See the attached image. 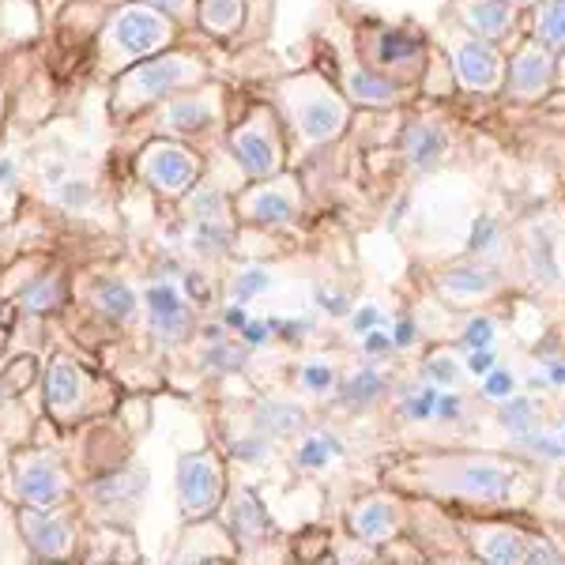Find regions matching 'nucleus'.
Masks as SVG:
<instances>
[{"label": "nucleus", "mask_w": 565, "mask_h": 565, "mask_svg": "<svg viewBox=\"0 0 565 565\" xmlns=\"http://www.w3.org/2000/svg\"><path fill=\"white\" fill-rule=\"evenodd\" d=\"M430 487L468 501H513L521 471L494 457H452L430 468Z\"/></svg>", "instance_id": "f257e3e1"}, {"label": "nucleus", "mask_w": 565, "mask_h": 565, "mask_svg": "<svg viewBox=\"0 0 565 565\" xmlns=\"http://www.w3.org/2000/svg\"><path fill=\"white\" fill-rule=\"evenodd\" d=\"M282 103H287L290 125L306 143H328L348 125V106L321 76H298L282 84Z\"/></svg>", "instance_id": "f03ea898"}, {"label": "nucleus", "mask_w": 565, "mask_h": 565, "mask_svg": "<svg viewBox=\"0 0 565 565\" xmlns=\"http://www.w3.org/2000/svg\"><path fill=\"white\" fill-rule=\"evenodd\" d=\"M204 76V65L189 53H167V57H151L132 72H125L117 84V109H136L148 103H162L174 90L196 84Z\"/></svg>", "instance_id": "7ed1b4c3"}, {"label": "nucleus", "mask_w": 565, "mask_h": 565, "mask_svg": "<svg viewBox=\"0 0 565 565\" xmlns=\"http://www.w3.org/2000/svg\"><path fill=\"white\" fill-rule=\"evenodd\" d=\"M170 31H174L170 20L151 4H129L109 20L103 42L114 57H148L170 42Z\"/></svg>", "instance_id": "20e7f679"}, {"label": "nucleus", "mask_w": 565, "mask_h": 565, "mask_svg": "<svg viewBox=\"0 0 565 565\" xmlns=\"http://www.w3.org/2000/svg\"><path fill=\"white\" fill-rule=\"evenodd\" d=\"M140 178L154 185L159 193H189L200 178V162L196 154L181 143L170 140H154L151 148H143L140 154Z\"/></svg>", "instance_id": "39448f33"}, {"label": "nucleus", "mask_w": 565, "mask_h": 565, "mask_svg": "<svg viewBox=\"0 0 565 565\" xmlns=\"http://www.w3.org/2000/svg\"><path fill=\"white\" fill-rule=\"evenodd\" d=\"M178 494L185 516H207L223 501V468L215 452H189L178 463Z\"/></svg>", "instance_id": "423d86ee"}, {"label": "nucleus", "mask_w": 565, "mask_h": 565, "mask_svg": "<svg viewBox=\"0 0 565 565\" xmlns=\"http://www.w3.org/2000/svg\"><path fill=\"white\" fill-rule=\"evenodd\" d=\"M231 151L238 159V167L249 178H271L282 162V148H279V136L271 132L268 117L257 114L249 117L245 125H238L231 136Z\"/></svg>", "instance_id": "0eeeda50"}, {"label": "nucleus", "mask_w": 565, "mask_h": 565, "mask_svg": "<svg viewBox=\"0 0 565 565\" xmlns=\"http://www.w3.org/2000/svg\"><path fill=\"white\" fill-rule=\"evenodd\" d=\"M554 76H558V53H551L540 42H524L509 65V95L521 103H535L551 90Z\"/></svg>", "instance_id": "6e6552de"}, {"label": "nucleus", "mask_w": 565, "mask_h": 565, "mask_svg": "<svg viewBox=\"0 0 565 565\" xmlns=\"http://www.w3.org/2000/svg\"><path fill=\"white\" fill-rule=\"evenodd\" d=\"M449 53H452L457 79L468 90H498L501 79H505V65H501V53L494 50V42L471 34V39L452 42Z\"/></svg>", "instance_id": "1a4fd4ad"}, {"label": "nucleus", "mask_w": 565, "mask_h": 565, "mask_svg": "<svg viewBox=\"0 0 565 565\" xmlns=\"http://www.w3.org/2000/svg\"><path fill=\"white\" fill-rule=\"evenodd\" d=\"M143 302H148V324L159 340H167V343L185 340L189 328H193V309H189V302L181 298V290L174 282L170 279L151 282Z\"/></svg>", "instance_id": "9d476101"}, {"label": "nucleus", "mask_w": 565, "mask_h": 565, "mask_svg": "<svg viewBox=\"0 0 565 565\" xmlns=\"http://www.w3.org/2000/svg\"><path fill=\"white\" fill-rule=\"evenodd\" d=\"M68 482L61 476V468L53 463L50 457H20L15 460V494H20L26 505H39V509H50L65 498Z\"/></svg>", "instance_id": "9b49d317"}, {"label": "nucleus", "mask_w": 565, "mask_h": 565, "mask_svg": "<svg viewBox=\"0 0 565 565\" xmlns=\"http://www.w3.org/2000/svg\"><path fill=\"white\" fill-rule=\"evenodd\" d=\"M20 527H23V540L31 546L39 558H68L72 546H76V535L72 527L61 521V516L42 513L39 505H26L20 513Z\"/></svg>", "instance_id": "f8f14e48"}, {"label": "nucleus", "mask_w": 565, "mask_h": 565, "mask_svg": "<svg viewBox=\"0 0 565 565\" xmlns=\"http://www.w3.org/2000/svg\"><path fill=\"white\" fill-rule=\"evenodd\" d=\"M457 15L476 39L498 42L513 31L516 8L509 0H457Z\"/></svg>", "instance_id": "ddd939ff"}, {"label": "nucleus", "mask_w": 565, "mask_h": 565, "mask_svg": "<svg viewBox=\"0 0 565 565\" xmlns=\"http://www.w3.org/2000/svg\"><path fill=\"white\" fill-rule=\"evenodd\" d=\"M218 114V98L215 95H185V98H170L159 114V129L174 132V136H196L215 121Z\"/></svg>", "instance_id": "4468645a"}, {"label": "nucleus", "mask_w": 565, "mask_h": 565, "mask_svg": "<svg viewBox=\"0 0 565 565\" xmlns=\"http://www.w3.org/2000/svg\"><path fill=\"white\" fill-rule=\"evenodd\" d=\"M471 543H476L479 558L487 562H527V546H532V540H527L524 532H516V527L509 524H482V527H468Z\"/></svg>", "instance_id": "2eb2a0df"}, {"label": "nucleus", "mask_w": 565, "mask_h": 565, "mask_svg": "<svg viewBox=\"0 0 565 565\" xmlns=\"http://www.w3.org/2000/svg\"><path fill=\"white\" fill-rule=\"evenodd\" d=\"M437 287H441V295L449 298V302H482V298H490L498 290V279L490 268L460 264V268L445 271V276L437 279Z\"/></svg>", "instance_id": "dca6fc26"}, {"label": "nucleus", "mask_w": 565, "mask_h": 565, "mask_svg": "<svg viewBox=\"0 0 565 565\" xmlns=\"http://www.w3.org/2000/svg\"><path fill=\"white\" fill-rule=\"evenodd\" d=\"M351 527L359 540H370V543H381V540H392L399 532V513L388 498H366L351 509Z\"/></svg>", "instance_id": "f3484780"}, {"label": "nucleus", "mask_w": 565, "mask_h": 565, "mask_svg": "<svg viewBox=\"0 0 565 565\" xmlns=\"http://www.w3.org/2000/svg\"><path fill=\"white\" fill-rule=\"evenodd\" d=\"M290 181H279V185H260L257 193L245 200V212H249L253 223H290L298 212V200L290 193Z\"/></svg>", "instance_id": "a211bd4d"}, {"label": "nucleus", "mask_w": 565, "mask_h": 565, "mask_svg": "<svg viewBox=\"0 0 565 565\" xmlns=\"http://www.w3.org/2000/svg\"><path fill=\"white\" fill-rule=\"evenodd\" d=\"M226 516H231V527H234V535H238V543H257L271 527L268 513H264L260 498L253 494V490H238V494L231 498Z\"/></svg>", "instance_id": "6ab92c4d"}, {"label": "nucleus", "mask_w": 565, "mask_h": 565, "mask_svg": "<svg viewBox=\"0 0 565 565\" xmlns=\"http://www.w3.org/2000/svg\"><path fill=\"white\" fill-rule=\"evenodd\" d=\"M45 399L57 415H72L79 407V370L68 359H53L45 373Z\"/></svg>", "instance_id": "aec40b11"}, {"label": "nucleus", "mask_w": 565, "mask_h": 565, "mask_svg": "<svg viewBox=\"0 0 565 565\" xmlns=\"http://www.w3.org/2000/svg\"><path fill=\"white\" fill-rule=\"evenodd\" d=\"M253 423H257L260 434L287 437L306 426V412L298 404H290V399H264L257 412H253Z\"/></svg>", "instance_id": "412c9836"}, {"label": "nucleus", "mask_w": 565, "mask_h": 565, "mask_svg": "<svg viewBox=\"0 0 565 565\" xmlns=\"http://www.w3.org/2000/svg\"><path fill=\"white\" fill-rule=\"evenodd\" d=\"M404 148H407V159H412L415 170H434L437 162L445 159L449 140H445V132L437 129V125H412Z\"/></svg>", "instance_id": "4be33fe9"}, {"label": "nucleus", "mask_w": 565, "mask_h": 565, "mask_svg": "<svg viewBox=\"0 0 565 565\" xmlns=\"http://www.w3.org/2000/svg\"><path fill=\"white\" fill-rule=\"evenodd\" d=\"M348 90L354 103L362 106H392L399 103V87L392 79L377 76V72H366V68H354L348 76Z\"/></svg>", "instance_id": "5701e85b"}, {"label": "nucleus", "mask_w": 565, "mask_h": 565, "mask_svg": "<svg viewBox=\"0 0 565 565\" xmlns=\"http://www.w3.org/2000/svg\"><path fill=\"white\" fill-rule=\"evenodd\" d=\"M95 306L103 309L114 324H129L136 317V295H132L129 282H121V279H103V282H98V287H95Z\"/></svg>", "instance_id": "b1692460"}, {"label": "nucleus", "mask_w": 565, "mask_h": 565, "mask_svg": "<svg viewBox=\"0 0 565 565\" xmlns=\"http://www.w3.org/2000/svg\"><path fill=\"white\" fill-rule=\"evenodd\" d=\"M532 42L546 45L551 53H565V0H540Z\"/></svg>", "instance_id": "393cba45"}, {"label": "nucleus", "mask_w": 565, "mask_h": 565, "mask_svg": "<svg viewBox=\"0 0 565 565\" xmlns=\"http://www.w3.org/2000/svg\"><path fill=\"white\" fill-rule=\"evenodd\" d=\"M245 20V0H204L200 4V23L212 34H234Z\"/></svg>", "instance_id": "a878e982"}, {"label": "nucleus", "mask_w": 565, "mask_h": 565, "mask_svg": "<svg viewBox=\"0 0 565 565\" xmlns=\"http://www.w3.org/2000/svg\"><path fill=\"white\" fill-rule=\"evenodd\" d=\"M423 53V42L415 34H404V31H388L377 39V61L381 65H412V61Z\"/></svg>", "instance_id": "bb28decb"}, {"label": "nucleus", "mask_w": 565, "mask_h": 565, "mask_svg": "<svg viewBox=\"0 0 565 565\" xmlns=\"http://www.w3.org/2000/svg\"><path fill=\"white\" fill-rule=\"evenodd\" d=\"M189 242L200 253H223L231 245V226H226V218H196Z\"/></svg>", "instance_id": "cd10ccee"}, {"label": "nucleus", "mask_w": 565, "mask_h": 565, "mask_svg": "<svg viewBox=\"0 0 565 565\" xmlns=\"http://www.w3.org/2000/svg\"><path fill=\"white\" fill-rule=\"evenodd\" d=\"M276 287V279H271V271L264 268H242L238 276L231 279V302H253L257 295H264V290Z\"/></svg>", "instance_id": "c85d7f7f"}, {"label": "nucleus", "mask_w": 565, "mask_h": 565, "mask_svg": "<svg viewBox=\"0 0 565 565\" xmlns=\"http://www.w3.org/2000/svg\"><path fill=\"white\" fill-rule=\"evenodd\" d=\"M245 359H249V348H245V343L212 340V351L204 354V366L215 373H234L245 366Z\"/></svg>", "instance_id": "c756f323"}, {"label": "nucleus", "mask_w": 565, "mask_h": 565, "mask_svg": "<svg viewBox=\"0 0 565 565\" xmlns=\"http://www.w3.org/2000/svg\"><path fill=\"white\" fill-rule=\"evenodd\" d=\"M61 295H65V282H61L57 276L39 279V282H31V287H26L23 309H26V313H50V309L61 302Z\"/></svg>", "instance_id": "7c9ffc66"}, {"label": "nucleus", "mask_w": 565, "mask_h": 565, "mask_svg": "<svg viewBox=\"0 0 565 565\" xmlns=\"http://www.w3.org/2000/svg\"><path fill=\"white\" fill-rule=\"evenodd\" d=\"M140 487H143L140 476H121V471H117V476L98 482L95 498L106 501V505H117V501H136V498H140Z\"/></svg>", "instance_id": "2f4dec72"}, {"label": "nucleus", "mask_w": 565, "mask_h": 565, "mask_svg": "<svg viewBox=\"0 0 565 565\" xmlns=\"http://www.w3.org/2000/svg\"><path fill=\"white\" fill-rule=\"evenodd\" d=\"M332 452H335L332 437H328V434H313V437H306V441L298 445L295 460H298V468H321V463L332 460Z\"/></svg>", "instance_id": "473e14b6"}, {"label": "nucleus", "mask_w": 565, "mask_h": 565, "mask_svg": "<svg viewBox=\"0 0 565 565\" xmlns=\"http://www.w3.org/2000/svg\"><path fill=\"white\" fill-rule=\"evenodd\" d=\"M381 388H385V381H381L373 370H362V373H354L348 385H343V399H348L351 407H359V404H370V399H377Z\"/></svg>", "instance_id": "72a5a7b5"}, {"label": "nucleus", "mask_w": 565, "mask_h": 565, "mask_svg": "<svg viewBox=\"0 0 565 565\" xmlns=\"http://www.w3.org/2000/svg\"><path fill=\"white\" fill-rule=\"evenodd\" d=\"M298 381H302V388L324 396V392H332V385H335V366H328V362H306L302 373H298Z\"/></svg>", "instance_id": "f704fd0d"}, {"label": "nucleus", "mask_w": 565, "mask_h": 565, "mask_svg": "<svg viewBox=\"0 0 565 565\" xmlns=\"http://www.w3.org/2000/svg\"><path fill=\"white\" fill-rule=\"evenodd\" d=\"M193 218H226V200L215 185L200 189L193 196Z\"/></svg>", "instance_id": "c9c22d12"}, {"label": "nucleus", "mask_w": 565, "mask_h": 565, "mask_svg": "<svg viewBox=\"0 0 565 565\" xmlns=\"http://www.w3.org/2000/svg\"><path fill=\"white\" fill-rule=\"evenodd\" d=\"M434 407H437V396L430 388H415V392H407L404 399H399V412H404L407 418H430L434 415Z\"/></svg>", "instance_id": "e433bc0d"}, {"label": "nucleus", "mask_w": 565, "mask_h": 565, "mask_svg": "<svg viewBox=\"0 0 565 565\" xmlns=\"http://www.w3.org/2000/svg\"><path fill=\"white\" fill-rule=\"evenodd\" d=\"M426 370H430V377L441 381V385H457L460 381V362L452 359V354H434V359L426 362Z\"/></svg>", "instance_id": "4c0bfd02"}, {"label": "nucleus", "mask_w": 565, "mask_h": 565, "mask_svg": "<svg viewBox=\"0 0 565 565\" xmlns=\"http://www.w3.org/2000/svg\"><path fill=\"white\" fill-rule=\"evenodd\" d=\"M234 457L249 460V463H260L264 457H268V441H264V434H253V437H242V441H234Z\"/></svg>", "instance_id": "58836bf2"}, {"label": "nucleus", "mask_w": 565, "mask_h": 565, "mask_svg": "<svg viewBox=\"0 0 565 565\" xmlns=\"http://www.w3.org/2000/svg\"><path fill=\"white\" fill-rule=\"evenodd\" d=\"M53 189H57V200L65 207H79V204H87V200H90L87 181H61V185H53Z\"/></svg>", "instance_id": "ea45409f"}, {"label": "nucleus", "mask_w": 565, "mask_h": 565, "mask_svg": "<svg viewBox=\"0 0 565 565\" xmlns=\"http://www.w3.org/2000/svg\"><path fill=\"white\" fill-rule=\"evenodd\" d=\"M463 340H468L471 348H490V343H494V321H490V317H476V321L468 324V332H463Z\"/></svg>", "instance_id": "a19ab883"}, {"label": "nucleus", "mask_w": 565, "mask_h": 565, "mask_svg": "<svg viewBox=\"0 0 565 565\" xmlns=\"http://www.w3.org/2000/svg\"><path fill=\"white\" fill-rule=\"evenodd\" d=\"M143 4H151L162 15H174V20H189V12H193V0H143Z\"/></svg>", "instance_id": "79ce46f5"}, {"label": "nucleus", "mask_w": 565, "mask_h": 565, "mask_svg": "<svg viewBox=\"0 0 565 565\" xmlns=\"http://www.w3.org/2000/svg\"><path fill=\"white\" fill-rule=\"evenodd\" d=\"M15 181H20V162H15V159H0V193H12Z\"/></svg>", "instance_id": "37998d69"}, {"label": "nucleus", "mask_w": 565, "mask_h": 565, "mask_svg": "<svg viewBox=\"0 0 565 565\" xmlns=\"http://www.w3.org/2000/svg\"><path fill=\"white\" fill-rule=\"evenodd\" d=\"M245 321H249V313L242 309V302H231V306H226V313H223V324H226V328H234V332H238V328H242Z\"/></svg>", "instance_id": "c03bdc74"}, {"label": "nucleus", "mask_w": 565, "mask_h": 565, "mask_svg": "<svg viewBox=\"0 0 565 565\" xmlns=\"http://www.w3.org/2000/svg\"><path fill=\"white\" fill-rule=\"evenodd\" d=\"M373 324H377V309H373V306L359 309V313H354V321H351V328H354V332H370Z\"/></svg>", "instance_id": "a18cd8bd"}, {"label": "nucleus", "mask_w": 565, "mask_h": 565, "mask_svg": "<svg viewBox=\"0 0 565 565\" xmlns=\"http://www.w3.org/2000/svg\"><path fill=\"white\" fill-rule=\"evenodd\" d=\"M185 290H189V295H193V298H200V302H204V298L212 295V290H207V282H204V276H200V271H189Z\"/></svg>", "instance_id": "49530a36"}, {"label": "nucleus", "mask_w": 565, "mask_h": 565, "mask_svg": "<svg viewBox=\"0 0 565 565\" xmlns=\"http://www.w3.org/2000/svg\"><path fill=\"white\" fill-rule=\"evenodd\" d=\"M366 351H373V354H377V351H392V340H388L385 332H366Z\"/></svg>", "instance_id": "de8ad7c7"}, {"label": "nucleus", "mask_w": 565, "mask_h": 565, "mask_svg": "<svg viewBox=\"0 0 565 565\" xmlns=\"http://www.w3.org/2000/svg\"><path fill=\"white\" fill-rule=\"evenodd\" d=\"M490 362H494V354H476V359H471V373L487 377V373H490Z\"/></svg>", "instance_id": "09e8293b"}, {"label": "nucleus", "mask_w": 565, "mask_h": 565, "mask_svg": "<svg viewBox=\"0 0 565 565\" xmlns=\"http://www.w3.org/2000/svg\"><path fill=\"white\" fill-rule=\"evenodd\" d=\"M505 388H513V381H509V373H498V377L490 381V392H494V396H501Z\"/></svg>", "instance_id": "8fccbe9b"}, {"label": "nucleus", "mask_w": 565, "mask_h": 565, "mask_svg": "<svg viewBox=\"0 0 565 565\" xmlns=\"http://www.w3.org/2000/svg\"><path fill=\"white\" fill-rule=\"evenodd\" d=\"M412 332H415V328L412 324H399V332H396V348H407V343H412Z\"/></svg>", "instance_id": "3c124183"}, {"label": "nucleus", "mask_w": 565, "mask_h": 565, "mask_svg": "<svg viewBox=\"0 0 565 565\" xmlns=\"http://www.w3.org/2000/svg\"><path fill=\"white\" fill-rule=\"evenodd\" d=\"M4 396H8V388H4V381H0V404H4Z\"/></svg>", "instance_id": "603ef678"}, {"label": "nucleus", "mask_w": 565, "mask_h": 565, "mask_svg": "<svg viewBox=\"0 0 565 565\" xmlns=\"http://www.w3.org/2000/svg\"><path fill=\"white\" fill-rule=\"evenodd\" d=\"M509 4H535V0H509Z\"/></svg>", "instance_id": "864d4df0"}, {"label": "nucleus", "mask_w": 565, "mask_h": 565, "mask_svg": "<svg viewBox=\"0 0 565 565\" xmlns=\"http://www.w3.org/2000/svg\"><path fill=\"white\" fill-rule=\"evenodd\" d=\"M562 84H565V76H562Z\"/></svg>", "instance_id": "5fc2aeb1"}]
</instances>
